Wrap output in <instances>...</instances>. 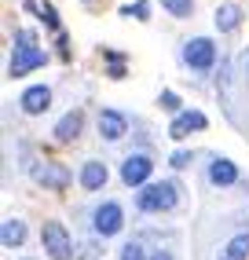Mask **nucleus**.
I'll return each instance as SVG.
<instances>
[{"instance_id":"obj_7","label":"nucleus","mask_w":249,"mask_h":260,"mask_svg":"<svg viewBox=\"0 0 249 260\" xmlns=\"http://www.w3.org/2000/svg\"><path fill=\"white\" fill-rule=\"evenodd\" d=\"M33 180L51 187V190H63V187H70L74 176H70V169L63 161H44V165H33Z\"/></svg>"},{"instance_id":"obj_17","label":"nucleus","mask_w":249,"mask_h":260,"mask_svg":"<svg viewBox=\"0 0 249 260\" xmlns=\"http://www.w3.org/2000/svg\"><path fill=\"white\" fill-rule=\"evenodd\" d=\"M162 8L172 15V19H191L194 15V0H162Z\"/></svg>"},{"instance_id":"obj_13","label":"nucleus","mask_w":249,"mask_h":260,"mask_svg":"<svg viewBox=\"0 0 249 260\" xmlns=\"http://www.w3.org/2000/svg\"><path fill=\"white\" fill-rule=\"evenodd\" d=\"M209 180L216 183V187H231V183H238V165L231 161V158H216L209 165Z\"/></svg>"},{"instance_id":"obj_25","label":"nucleus","mask_w":249,"mask_h":260,"mask_svg":"<svg viewBox=\"0 0 249 260\" xmlns=\"http://www.w3.org/2000/svg\"><path fill=\"white\" fill-rule=\"evenodd\" d=\"M150 260H176V256H172V253H169V249H158V253H154V256H150Z\"/></svg>"},{"instance_id":"obj_23","label":"nucleus","mask_w":249,"mask_h":260,"mask_svg":"<svg viewBox=\"0 0 249 260\" xmlns=\"http://www.w3.org/2000/svg\"><path fill=\"white\" fill-rule=\"evenodd\" d=\"M15 48H37V33L33 29H15Z\"/></svg>"},{"instance_id":"obj_14","label":"nucleus","mask_w":249,"mask_h":260,"mask_svg":"<svg viewBox=\"0 0 249 260\" xmlns=\"http://www.w3.org/2000/svg\"><path fill=\"white\" fill-rule=\"evenodd\" d=\"M0 242H4V249L22 246V242H26V223H22V220H15V216H8V220H4V228H0Z\"/></svg>"},{"instance_id":"obj_1","label":"nucleus","mask_w":249,"mask_h":260,"mask_svg":"<svg viewBox=\"0 0 249 260\" xmlns=\"http://www.w3.org/2000/svg\"><path fill=\"white\" fill-rule=\"evenodd\" d=\"M176 190H180V187H176L172 180H162V183H147L143 190H136V205H139L143 213H169L172 205H176V198H180Z\"/></svg>"},{"instance_id":"obj_5","label":"nucleus","mask_w":249,"mask_h":260,"mask_svg":"<svg viewBox=\"0 0 249 260\" xmlns=\"http://www.w3.org/2000/svg\"><path fill=\"white\" fill-rule=\"evenodd\" d=\"M150 172H154V161L147 158V154H129V158L121 161V180L129 187H147Z\"/></svg>"},{"instance_id":"obj_6","label":"nucleus","mask_w":249,"mask_h":260,"mask_svg":"<svg viewBox=\"0 0 249 260\" xmlns=\"http://www.w3.org/2000/svg\"><path fill=\"white\" fill-rule=\"evenodd\" d=\"M48 55L41 48H15L11 51V62H8V74L11 77H26L29 70H37V66H44Z\"/></svg>"},{"instance_id":"obj_22","label":"nucleus","mask_w":249,"mask_h":260,"mask_svg":"<svg viewBox=\"0 0 249 260\" xmlns=\"http://www.w3.org/2000/svg\"><path fill=\"white\" fill-rule=\"evenodd\" d=\"M121 260H150V256L143 253L139 242H124V246H121Z\"/></svg>"},{"instance_id":"obj_9","label":"nucleus","mask_w":249,"mask_h":260,"mask_svg":"<svg viewBox=\"0 0 249 260\" xmlns=\"http://www.w3.org/2000/svg\"><path fill=\"white\" fill-rule=\"evenodd\" d=\"M19 103H22L26 114H44V110L51 107V88H48V84H33V88L22 92Z\"/></svg>"},{"instance_id":"obj_26","label":"nucleus","mask_w":249,"mask_h":260,"mask_svg":"<svg viewBox=\"0 0 249 260\" xmlns=\"http://www.w3.org/2000/svg\"><path fill=\"white\" fill-rule=\"evenodd\" d=\"M245 70H249V51H245Z\"/></svg>"},{"instance_id":"obj_15","label":"nucleus","mask_w":249,"mask_h":260,"mask_svg":"<svg viewBox=\"0 0 249 260\" xmlns=\"http://www.w3.org/2000/svg\"><path fill=\"white\" fill-rule=\"evenodd\" d=\"M238 22H242V8H238V4H220V8H216V29H220V33L238 29Z\"/></svg>"},{"instance_id":"obj_2","label":"nucleus","mask_w":249,"mask_h":260,"mask_svg":"<svg viewBox=\"0 0 249 260\" xmlns=\"http://www.w3.org/2000/svg\"><path fill=\"white\" fill-rule=\"evenodd\" d=\"M41 242H44V253L51 260H74V242H70V235L59 220H48L41 228Z\"/></svg>"},{"instance_id":"obj_16","label":"nucleus","mask_w":249,"mask_h":260,"mask_svg":"<svg viewBox=\"0 0 249 260\" xmlns=\"http://www.w3.org/2000/svg\"><path fill=\"white\" fill-rule=\"evenodd\" d=\"M103 59H106V74H110L114 81H121L124 74H129V70H124V55H117V51L103 48Z\"/></svg>"},{"instance_id":"obj_21","label":"nucleus","mask_w":249,"mask_h":260,"mask_svg":"<svg viewBox=\"0 0 249 260\" xmlns=\"http://www.w3.org/2000/svg\"><path fill=\"white\" fill-rule=\"evenodd\" d=\"M158 107H162V110H169V114H183L180 110V95H176V92H162V95H158Z\"/></svg>"},{"instance_id":"obj_18","label":"nucleus","mask_w":249,"mask_h":260,"mask_svg":"<svg viewBox=\"0 0 249 260\" xmlns=\"http://www.w3.org/2000/svg\"><path fill=\"white\" fill-rule=\"evenodd\" d=\"M245 256H249V235L231 238V242H227V253H224V260H245Z\"/></svg>"},{"instance_id":"obj_24","label":"nucleus","mask_w":249,"mask_h":260,"mask_svg":"<svg viewBox=\"0 0 249 260\" xmlns=\"http://www.w3.org/2000/svg\"><path fill=\"white\" fill-rule=\"evenodd\" d=\"M191 161H194V158H191V150H176L172 158H169V165H172V169H187Z\"/></svg>"},{"instance_id":"obj_4","label":"nucleus","mask_w":249,"mask_h":260,"mask_svg":"<svg viewBox=\"0 0 249 260\" xmlns=\"http://www.w3.org/2000/svg\"><path fill=\"white\" fill-rule=\"evenodd\" d=\"M92 228H96V235H103V238L117 235V231L124 228V209H121L117 202H103L99 209H96V216H92Z\"/></svg>"},{"instance_id":"obj_20","label":"nucleus","mask_w":249,"mask_h":260,"mask_svg":"<svg viewBox=\"0 0 249 260\" xmlns=\"http://www.w3.org/2000/svg\"><path fill=\"white\" fill-rule=\"evenodd\" d=\"M26 8H33V11H41V19L51 26V29H59V15H55V8H51L48 4V0H44V4H33V0H26Z\"/></svg>"},{"instance_id":"obj_11","label":"nucleus","mask_w":249,"mask_h":260,"mask_svg":"<svg viewBox=\"0 0 249 260\" xmlns=\"http://www.w3.org/2000/svg\"><path fill=\"white\" fill-rule=\"evenodd\" d=\"M124 132H129L124 114H117V110H103L99 114V136H103V140H121Z\"/></svg>"},{"instance_id":"obj_8","label":"nucleus","mask_w":249,"mask_h":260,"mask_svg":"<svg viewBox=\"0 0 249 260\" xmlns=\"http://www.w3.org/2000/svg\"><path fill=\"white\" fill-rule=\"evenodd\" d=\"M209 125V117L202 110H183V114H176L172 117V125H169V136L172 140H187L191 132H202Z\"/></svg>"},{"instance_id":"obj_12","label":"nucleus","mask_w":249,"mask_h":260,"mask_svg":"<svg viewBox=\"0 0 249 260\" xmlns=\"http://www.w3.org/2000/svg\"><path fill=\"white\" fill-rule=\"evenodd\" d=\"M106 180H110V172H106L103 161H84L81 165V187L84 190H103Z\"/></svg>"},{"instance_id":"obj_10","label":"nucleus","mask_w":249,"mask_h":260,"mask_svg":"<svg viewBox=\"0 0 249 260\" xmlns=\"http://www.w3.org/2000/svg\"><path fill=\"white\" fill-rule=\"evenodd\" d=\"M81 128H84V114H81V110H70V114L59 117V125H55V140H59V143H74L77 136H81Z\"/></svg>"},{"instance_id":"obj_3","label":"nucleus","mask_w":249,"mask_h":260,"mask_svg":"<svg viewBox=\"0 0 249 260\" xmlns=\"http://www.w3.org/2000/svg\"><path fill=\"white\" fill-rule=\"evenodd\" d=\"M183 62L191 70H212V66H216V44L209 37H191L183 44Z\"/></svg>"},{"instance_id":"obj_19","label":"nucleus","mask_w":249,"mask_h":260,"mask_svg":"<svg viewBox=\"0 0 249 260\" xmlns=\"http://www.w3.org/2000/svg\"><path fill=\"white\" fill-rule=\"evenodd\" d=\"M121 15H129V19H139V22H147V19H150V0H136V4L121 8Z\"/></svg>"}]
</instances>
